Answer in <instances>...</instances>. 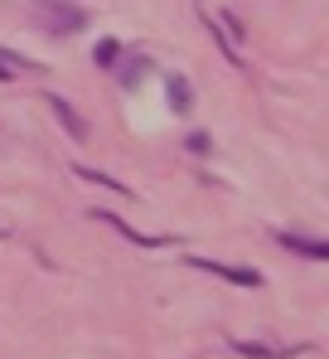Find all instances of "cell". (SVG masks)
Returning <instances> with one entry per match:
<instances>
[{"label": "cell", "instance_id": "cell-5", "mask_svg": "<svg viewBox=\"0 0 329 359\" xmlns=\"http://www.w3.org/2000/svg\"><path fill=\"white\" fill-rule=\"evenodd\" d=\"M44 102H49V112H54V117L63 121V131H68L73 141H88V121H83L78 112H73V102H68V97H58V93H49Z\"/></svg>", "mask_w": 329, "mask_h": 359}, {"label": "cell", "instance_id": "cell-6", "mask_svg": "<svg viewBox=\"0 0 329 359\" xmlns=\"http://www.w3.org/2000/svg\"><path fill=\"white\" fill-rule=\"evenodd\" d=\"M164 93H169V107L174 112H189L194 107V93H189V78L184 73H164Z\"/></svg>", "mask_w": 329, "mask_h": 359}, {"label": "cell", "instance_id": "cell-10", "mask_svg": "<svg viewBox=\"0 0 329 359\" xmlns=\"http://www.w3.org/2000/svg\"><path fill=\"white\" fill-rule=\"evenodd\" d=\"M78 180H92V184H107V189H116V194H131V189H126V184H121V180L102 175V170H83V165H78Z\"/></svg>", "mask_w": 329, "mask_h": 359}, {"label": "cell", "instance_id": "cell-1", "mask_svg": "<svg viewBox=\"0 0 329 359\" xmlns=\"http://www.w3.org/2000/svg\"><path fill=\"white\" fill-rule=\"evenodd\" d=\"M29 5H34V15L49 34H78L88 25V10L78 0H29Z\"/></svg>", "mask_w": 329, "mask_h": 359}, {"label": "cell", "instance_id": "cell-2", "mask_svg": "<svg viewBox=\"0 0 329 359\" xmlns=\"http://www.w3.org/2000/svg\"><path fill=\"white\" fill-rule=\"evenodd\" d=\"M189 267H199V272H214V277L232 282V287H262V277H257L252 267H227V262H214V257H189Z\"/></svg>", "mask_w": 329, "mask_h": 359}, {"label": "cell", "instance_id": "cell-8", "mask_svg": "<svg viewBox=\"0 0 329 359\" xmlns=\"http://www.w3.org/2000/svg\"><path fill=\"white\" fill-rule=\"evenodd\" d=\"M29 68H39V63L20 59V54H10V49H0V73H29Z\"/></svg>", "mask_w": 329, "mask_h": 359}, {"label": "cell", "instance_id": "cell-3", "mask_svg": "<svg viewBox=\"0 0 329 359\" xmlns=\"http://www.w3.org/2000/svg\"><path fill=\"white\" fill-rule=\"evenodd\" d=\"M276 243L295 257H310V262H329V238H305V233H276Z\"/></svg>", "mask_w": 329, "mask_h": 359}, {"label": "cell", "instance_id": "cell-9", "mask_svg": "<svg viewBox=\"0 0 329 359\" xmlns=\"http://www.w3.org/2000/svg\"><path fill=\"white\" fill-rule=\"evenodd\" d=\"M92 59L102 63V68H116V59H121V44H116V39H102V44H97V54H92Z\"/></svg>", "mask_w": 329, "mask_h": 359}, {"label": "cell", "instance_id": "cell-11", "mask_svg": "<svg viewBox=\"0 0 329 359\" xmlns=\"http://www.w3.org/2000/svg\"><path fill=\"white\" fill-rule=\"evenodd\" d=\"M141 73H146V59H131V68H126V73H121V83H126V88H131V83H141Z\"/></svg>", "mask_w": 329, "mask_h": 359}, {"label": "cell", "instance_id": "cell-4", "mask_svg": "<svg viewBox=\"0 0 329 359\" xmlns=\"http://www.w3.org/2000/svg\"><path fill=\"white\" fill-rule=\"evenodd\" d=\"M232 350L242 359H295L300 345H267V340H232Z\"/></svg>", "mask_w": 329, "mask_h": 359}, {"label": "cell", "instance_id": "cell-7", "mask_svg": "<svg viewBox=\"0 0 329 359\" xmlns=\"http://www.w3.org/2000/svg\"><path fill=\"white\" fill-rule=\"evenodd\" d=\"M92 219H102V224H111L116 233H126V238H131V243H141V248H160V243H164V238H146V233H136V229H131L126 219H116V214H102V209H97Z\"/></svg>", "mask_w": 329, "mask_h": 359}]
</instances>
